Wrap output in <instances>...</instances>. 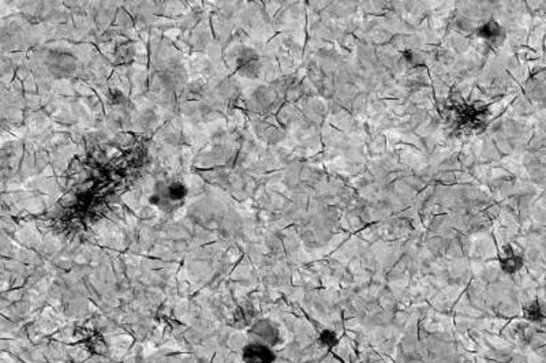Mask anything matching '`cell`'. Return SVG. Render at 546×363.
Wrapping results in <instances>:
<instances>
[{
	"instance_id": "cell-1",
	"label": "cell",
	"mask_w": 546,
	"mask_h": 363,
	"mask_svg": "<svg viewBox=\"0 0 546 363\" xmlns=\"http://www.w3.org/2000/svg\"><path fill=\"white\" fill-rule=\"evenodd\" d=\"M188 197V188L182 182H172L170 185H164L161 189H156L154 195L151 197V204L161 207L164 210H175L176 207L183 205Z\"/></svg>"
},
{
	"instance_id": "cell-4",
	"label": "cell",
	"mask_w": 546,
	"mask_h": 363,
	"mask_svg": "<svg viewBox=\"0 0 546 363\" xmlns=\"http://www.w3.org/2000/svg\"><path fill=\"white\" fill-rule=\"evenodd\" d=\"M525 265V259L520 253L516 251V249L507 243L501 253H500V268L504 273L507 275H515L518 273Z\"/></svg>"
},
{
	"instance_id": "cell-3",
	"label": "cell",
	"mask_w": 546,
	"mask_h": 363,
	"mask_svg": "<svg viewBox=\"0 0 546 363\" xmlns=\"http://www.w3.org/2000/svg\"><path fill=\"white\" fill-rule=\"evenodd\" d=\"M240 358L243 363H274L276 352L272 347L249 342L246 346L243 347Z\"/></svg>"
},
{
	"instance_id": "cell-5",
	"label": "cell",
	"mask_w": 546,
	"mask_h": 363,
	"mask_svg": "<svg viewBox=\"0 0 546 363\" xmlns=\"http://www.w3.org/2000/svg\"><path fill=\"white\" fill-rule=\"evenodd\" d=\"M261 70V60L256 51L253 50H243L239 55L238 71L240 75L256 78Z\"/></svg>"
},
{
	"instance_id": "cell-7",
	"label": "cell",
	"mask_w": 546,
	"mask_h": 363,
	"mask_svg": "<svg viewBox=\"0 0 546 363\" xmlns=\"http://www.w3.org/2000/svg\"><path fill=\"white\" fill-rule=\"evenodd\" d=\"M504 32H505L504 28L497 21L492 19V21H489V22H486L478 28L477 35L482 40L493 43V41L503 38Z\"/></svg>"
},
{
	"instance_id": "cell-2",
	"label": "cell",
	"mask_w": 546,
	"mask_h": 363,
	"mask_svg": "<svg viewBox=\"0 0 546 363\" xmlns=\"http://www.w3.org/2000/svg\"><path fill=\"white\" fill-rule=\"evenodd\" d=\"M249 342L261 343L265 346L274 347L282 345V330L272 320H258L247 332Z\"/></svg>"
},
{
	"instance_id": "cell-8",
	"label": "cell",
	"mask_w": 546,
	"mask_h": 363,
	"mask_svg": "<svg viewBox=\"0 0 546 363\" xmlns=\"http://www.w3.org/2000/svg\"><path fill=\"white\" fill-rule=\"evenodd\" d=\"M317 340H318V345H321L325 348H329V350H332L339 345V337H338L336 332L331 330V329L321 330Z\"/></svg>"
},
{
	"instance_id": "cell-6",
	"label": "cell",
	"mask_w": 546,
	"mask_h": 363,
	"mask_svg": "<svg viewBox=\"0 0 546 363\" xmlns=\"http://www.w3.org/2000/svg\"><path fill=\"white\" fill-rule=\"evenodd\" d=\"M523 317L531 324H541L546 318L544 303L540 299H532L523 308Z\"/></svg>"
}]
</instances>
